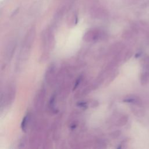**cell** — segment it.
<instances>
[{
	"label": "cell",
	"mask_w": 149,
	"mask_h": 149,
	"mask_svg": "<svg viewBox=\"0 0 149 149\" xmlns=\"http://www.w3.org/2000/svg\"><path fill=\"white\" fill-rule=\"evenodd\" d=\"M148 80V74L147 73H144V74L141 75V83L146 84Z\"/></svg>",
	"instance_id": "1"
}]
</instances>
